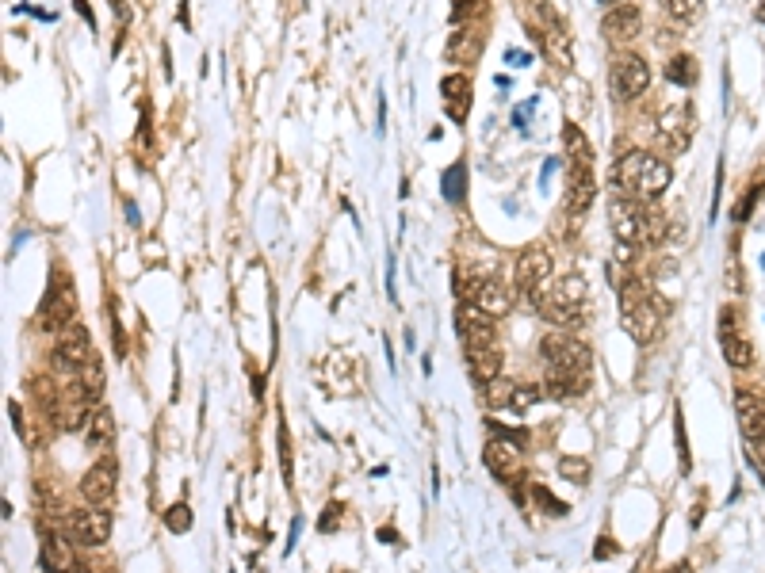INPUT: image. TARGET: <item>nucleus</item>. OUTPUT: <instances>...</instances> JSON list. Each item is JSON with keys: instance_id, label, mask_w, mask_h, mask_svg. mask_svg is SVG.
Segmentation results:
<instances>
[{"instance_id": "nucleus-1", "label": "nucleus", "mask_w": 765, "mask_h": 573, "mask_svg": "<svg viewBox=\"0 0 765 573\" xmlns=\"http://www.w3.org/2000/svg\"><path fill=\"white\" fill-rule=\"evenodd\" d=\"M612 180H616V188L624 191V195H632V199H639V203H655L658 195L670 188L674 172H670L666 161H658L655 153L632 149V153H624V157L616 161Z\"/></svg>"}, {"instance_id": "nucleus-2", "label": "nucleus", "mask_w": 765, "mask_h": 573, "mask_svg": "<svg viewBox=\"0 0 765 573\" xmlns=\"http://www.w3.org/2000/svg\"><path fill=\"white\" fill-rule=\"evenodd\" d=\"M609 226L616 241H624V245H647V241H655L662 234L655 226V214H647L643 203L624 195V191H616L609 199Z\"/></svg>"}, {"instance_id": "nucleus-3", "label": "nucleus", "mask_w": 765, "mask_h": 573, "mask_svg": "<svg viewBox=\"0 0 765 573\" xmlns=\"http://www.w3.org/2000/svg\"><path fill=\"white\" fill-rule=\"evenodd\" d=\"M620 314H624V329L635 344H651L658 333V302L647 291L639 279H624V298H620Z\"/></svg>"}, {"instance_id": "nucleus-4", "label": "nucleus", "mask_w": 765, "mask_h": 573, "mask_svg": "<svg viewBox=\"0 0 765 573\" xmlns=\"http://www.w3.org/2000/svg\"><path fill=\"white\" fill-rule=\"evenodd\" d=\"M582 298H586V283L578 276H570V279H559L555 287H547V295L540 291L532 302H540L547 321H555V325H578V321H582Z\"/></svg>"}, {"instance_id": "nucleus-5", "label": "nucleus", "mask_w": 765, "mask_h": 573, "mask_svg": "<svg viewBox=\"0 0 765 573\" xmlns=\"http://www.w3.org/2000/svg\"><path fill=\"white\" fill-rule=\"evenodd\" d=\"M647 85H651V65L643 62L639 54H620L616 62H612L609 69V88H612V96L620 100V104H628V100H639L643 92H647Z\"/></svg>"}, {"instance_id": "nucleus-6", "label": "nucleus", "mask_w": 765, "mask_h": 573, "mask_svg": "<svg viewBox=\"0 0 765 573\" xmlns=\"http://www.w3.org/2000/svg\"><path fill=\"white\" fill-rule=\"evenodd\" d=\"M540 356H544V363L551 371H590V363H593L590 348L578 337H570V333H551V337H544Z\"/></svg>"}, {"instance_id": "nucleus-7", "label": "nucleus", "mask_w": 765, "mask_h": 573, "mask_svg": "<svg viewBox=\"0 0 765 573\" xmlns=\"http://www.w3.org/2000/svg\"><path fill=\"white\" fill-rule=\"evenodd\" d=\"M96 360V352H92V337H88L85 325H69L62 329V337H58V348H54V367L58 371H66V375H81L88 363Z\"/></svg>"}, {"instance_id": "nucleus-8", "label": "nucleus", "mask_w": 765, "mask_h": 573, "mask_svg": "<svg viewBox=\"0 0 765 573\" xmlns=\"http://www.w3.org/2000/svg\"><path fill=\"white\" fill-rule=\"evenodd\" d=\"M69 539L81 543V547H104L111 539V512L104 509V505H88V509L73 512Z\"/></svg>"}, {"instance_id": "nucleus-9", "label": "nucleus", "mask_w": 765, "mask_h": 573, "mask_svg": "<svg viewBox=\"0 0 765 573\" xmlns=\"http://www.w3.org/2000/svg\"><path fill=\"white\" fill-rule=\"evenodd\" d=\"M658 142L666 146V153H685L693 142V107L674 104L658 115Z\"/></svg>"}, {"instance_id": "nucleus-10", "label": "nucleus", "mask_w": 765, "mask_h": 573, "mask_svg": "<svg viewBox=\"0 0 765 573\" xmlns=\"http://www.w3.org/2000/svg\"><path fill=\"white\" fill-rule=\"evenodd\" d=\"M73 318H77V298H73V291H69L66 279H58V283H54V287L46 291V298H43L39 325H43L46 333H62V329H69V325H73Z\"/></svg>"}, {"instance_id": "nucleus-11", "label": "nucleus", "mask_w": 765, "mask_h": 573, "mask_svg": "<svg viewBox=\"0 0 765 573\" xmlns=\"http://www.w3.org/2000/svg\"><path fill=\"white\" fill-rule=\"evenodd\" d=\"M547 279H551V253H547L544 245H528L525 253L517 256V276L513 283L525 291V295H540L547 287Z\"/></svg>"}, {"instance_id": "nucleus-12", "label": "nucleus", "mask_w": 765, "mask_h": 573, "mask_svg": "<svg viewBox=\"0 0 765 573\" xmlns=\"http://www.w3.org/2000/svg\"><path fill=\"white\" fill-rule=\"evenodd\" d=\"M456 329L467 348H490L494 344V318L479 310L475 302H463L456 310Z\"/></svg>"}, {"instance_id": "nucleus-13", "label": "nucleus", "mask_w": 765, "mask_h": 573, "mask_svg": "<svg viewBox=\"0 0 765 573\" xmlns=\"http://www.w3.org/2000/svg\"><path fill=\"white\" fill-rule=\"evenodd\" d=\"M639 31H643V16L635 4H612V12H605V20H601V35L612 46L632 43Z\"/></svg>"}, {"instance_id": "nucleus-14", "label": "nucleus", "mask_w": 765, "mask_h": 573, "mask_svg": "<svg viewBox=\"0 0 765 573\" xmlns=\"http://www.w3.org/2000/svg\"><path fill=\"white\" fill-rule=\"evenodd\" d=\"M115 486H119L115 459H100V463H92V470L81 478V497H85L88 505H104V501H111Z\"/></svg>"}, {"instance_id": "nucleus-15", "label": "nucleus", "mask_w": 765, "mask_h": 573, "mask_svg": "<svg viewBox=\"0 0 765 573\" xmlns=\"http://www.w3.org/2000/svg\"><path fill=\"white\" fill-rule=\"evenodd\" d=\"M735 417H739V432L746 444H762L765 440V398L758 394H739L735 398Z\"/></svg>"}, {"instance_id": "nucleus-16", "label": "nucleus", "mask_w": 765, "mask_h": 573, "mask_svg": "<svg viewBox=\"0 0 765 573\" xmlns=\"http://www.w3.org/2000/svg\"><path fill=\"white\" fill-rule=\"evenodd\" d=\"M482 459H486V467L494 470L498 482H513L521 474V447L513 444V440H490L486 451H482Z\"/></svg>"}, {"instance_id": "nucleus-17", "label": "nucleus", "mask_w": 765, "mask_h": 573, "mask_svg": "<svg viewBox=\"0 0 765 573\" xmlns=\"http://www.w3.org/2000/svg\"><path fill=\"white\" fill-rule=\"evenodd\" d=\"M720 348H723V360L731 363V367H750V363H754V348L739 337V329H735V310H731V306L720 314Z\"/></svg>"}, {"instance_id": "nucleus-18", "label": "nucleus", "mask_w": 765, "mask_h": 573, "mask_svg": "<svg viewBox=\"0 0 765 573\" xmlns=\"http://www.w3.org/2000/svg\"><path fill=\"white\" fill-rule=\"evenodd\" d=\"M593 195H597V180H593V165H570L567 180V211L570 214H586L593 207Z\"/></svg>"}, {"instance_id": "nucleus-19", "label": "nucleus", "mask_w": 765, "mask_h": 573, "mask_svg": "<svg viewBox=\"0 0 765 573\" xmlns=\"http://www.w3.org/2000/svg\"><path fill=\"white\" fill-rule=\"evenodd\" d=\"M479 310H486L490 318H505L513 310V287H505L502 279H482L475 298H471Z\"/></svg>"}, {"instance_id": "nucleus-20", "label": "nucleus", "mask_w": 765, "mask_h": 573, "mask_svg": "<svg viewBox=\"0 0 765 573\" xmlns=\"http://www.w3.org/2000/svg\"><path fill=\"white\" fill-rule=\"evenodd\" d=\"M43 566L50 573H81V570H73V566H77V562H73V539L58 535V531H46L43 535Z\"/></svg>"}, {"instance_id": "nucleus-21", "label": "nucleus", "mask_w": 765, "mask_h": 573, "mask_svg": "<svg viewBox=\"0 0 765 573\" xmlns=\"http://www.w3.org/2000/svg\"><path fill=\"white\" fill-rule=\"evenodd\" d=\"M467 367H471V379L479 386H490L502 375V352L490 344V348H467Z\"/></svg>"}, {"instance_id": "nucleus-22", "label": "nucleus", "mask_w": 765, "mask_h": 573, "mask_svg": "<svg viewBox=\"0 0 765 573\" xmlns=\"http://www.w3.org/2000/svg\"><path fill=\"white\" fill-rule=\"evenodd\" d=\"M590 390V371H551L547 375V394L567 402V398H578Z\"/></svg>"}, {"instance_id": "nucleus-23", "label": "nucleus", "mask_w": 765, "mask_h": 573, "mask_svg": "<svg viewBox=\"0 0 765 573\" xmlns=\"http://www.w3.org/2000/svg\"><path fill=\"white\" fill-rule=\"evenodd\" d=\"M563 146H567L570 165H593V146L578 123H563Z\"/></svg>"}, {"instance_id": "nucleus-24", "label": "nucleus", "mask_w": 765, "mask_h": 573, "mask_svg": "<svg viewBox=\"0 0 765 573\" xmlns=\"http://www.w3.org/2000/svg\"><path fill=\"white\" fill-rule=\"evenodd\" d=\"M544 50L555 65H567L570 69V39L555 20H551V27H547V35H544Z\"/></svg>"}, {"instance_id": "nucleus-25", "label": "nucleus", "mask_w": 765, "mask_h": 573, "mask_svg": "<svg viewBox=\"0 0 765 573\" xmlns=\"http://www.w3.org/2000/svg\"><path fill=\"white\" fill-rule=\"evenodd\" d=\"M111 432H115V421H111V413L104 409V405H96V409H92V417H88V444H92V447L111 444Z\"/></svg>"}, {"instance_id": "nucleus-26", "label": "nucleus", "mask_w": 765, "mask_h": 573, "mask_svg": "<svg viewBox=\"0 0 765 573\" xmlns=\"http://www.w3.org/2000/svg\"><path fill=\"white\" fill-rule=\"evenodd\" d=\"M467 92H471V81H467L463 73H452V77H444V81H440V96H444L448 104L456 107V119H463V104H467Z\"/></svg>"}, {"instance_id": "nucleus-27", "label": "nucleus", "mask_w": 765, "mask_h": 573, "mask_svg": "<svg viewBox=\"0 0 765 573\" xmlns=\"http://www.w3.org/2000/svg\"><path fill=\"white\" fill-rule=\"evenodd\" d=\"M662 8L674 23H697L700 12H704V0H662Z\"/></svg>"}, {"instance_id": "nucleus-28", "label": "nucleus", "mask_w": 765, "mask_h": 573, "mask_svg": "<svg viewBox=\"0 0 765 573\" xmlns=\"http://www.w3.org/2000/svg\"><path fill=\"white\" fill-rule=\"evenodd\" d=\"M666 77H670L674 85H697V62H693L689 54H678V58H670V65H666Z\"/></svg>"}, {"instance_id": "nucleus-29", "label": "nucleus", "mask_w": 765, "mask_h": 573, "mask_svg": "<svg viewBox=\"0 0 765 573\" xmlns=\"http://www.w3.org/2000/svg\"><path fill=\"white\" fill-rule=\"evenodd\" d=\"M559 474L574 482V486H590V463L586 459H578V455H567V459H559Z\"/></svg>"}, {"instance_id": "nucleus-30", "label": "nucleus", "mask_w": 765, "mask_h": 573, "mask_svg": "<svg viewBox=\"0 0 765 573\" xmlns=\"http://www.w3.org/2000/svg\"><path fill=\"white\" fill-rule=\"evenodd\" d=\"M540 398H544V390H540V386H509V402L505 405L521 413V409H532Z\"/></svg>"}, {"instance_id": "nucleus-31", "label": "nucleus", "mask_w": 765, "mask_h": 573, "mask_svg": "<svg viewBox=\"0 0 765 573\" xmlns=\"http://www.w3.org/2000/svg\"><path fill=\"white\" fill-rule=\"evenodd\" d=\"M77 379H81V386H85V394L92 398V402L104 394V367H100V360L88 363V367L81 371V375H77Z\"/></svg>"}, {"instance_id": "nucleus-32", "label": "nucleus", "mask_w": 765, "mask_h": 573, "mask_svg": "<svg viewBox=\"0 0 765 573\" xmlns=\"http://www.w3.org/2000/svg\"><path fill=\"white\" fill-rule=\"evenodd\" d=\"M532 501H536L544 512H551V516H567V505H559L555 493H551L547 486H532Z\"/></svg>"}, {"instance_id": "nucleus-33", "label": "nucleus", "mask_w": 765, "mask_h": 573, "mask_svg": "<svg viewBox=\"0 0 765 573\" xmlns=\"http://www.w3.org/2000/svg\"><path fill=\"white\" fill-rule=\"evenodd\" d=\"M165 524H169V531L184 535V531L192 528V509L188 505H173V509L165 512Z\"/></svg>"}, {"instance_id": "nucleus-34", "label": "nucleus", "mask_w": 765, "mask_h": 573, "mask_svg": "<svg viewBox=\"0 0 765 573\" xmlns=\"http://www.w3.org/2000/svg\"><path fill=\"white\" fill-rule=\"evenodd\" d=\"M440 188H444V195H448L452 203H459V199H463V165H456V169L448 172Z\"/></svg>"}, {"instance_id": "nucleus-35", "label": "nucleus", "mask_w": 765, "mask_h": 573, "mask_svg": "<svg viewBox=\"0 0 765 573\" xmlns=\"http://www.w3.org/2000/svg\"><path fill=\"white\" fill-rule=\"evenodd\" d=\"M337 520H341V501H333V505H329L326 516L318 520V531H326V535L329 531H337Z\"/></svg>"}, {"instance_id": "nucleus-36", "label": "nucleus", "mask_w": 765, "mask_h": 573, "mask_svg": "<svg viewBox=\"0 0 765 573\" xmlns=\"http://www.w3.org/2000/svg\"><path fill=\"white\" fill-rule=\"evenodd\" d=\"M280 463H284V478L291 482V444H287V425L280 421Z\"/></svg>"}, {"instance_id": "nucleus-37", "label": "nucleus", "mask_w": 765, "mask_h": 573, "mask_svg": "<svg viewBox=\"0 0 765 573\" xmlns=\"http://www.w3.org/2000/svg\"><path fill=\"white\" fill-rule=\"evenodd\" d=\"M8 417H12V425H16V432H20L23 440H27V444H35V440H31V432H27V425H23V409L16 402H8Z\"/></svg>"}, {"instance_id": "nucleus-38", "label": "nucleus", "mask_w": 765, "mask_h": 573, "mask_svg": "<svg viewBox=\"0 0 765 573\" xmlns=\"http://www.w3.org/2000/svg\"><path fill=\"white\" fill-rule=\"evenodd\" d=\"M479 0H452V20H463V16H471V8H475Z\"/></svg>"}, {"instance_id": "nucleus-39", "label": "nucleus", "mask_w": 765, "mask_h": 573, "mask_svg": "<svg viewBox=\"0 0 765 573\" xmlns=\"http://www.w3.org/2000/svg\"><path fill=\"white\" fill-rule=\"evenodd\" d=\"M612 551H616V547H612L609 539H601V543L593 547V554H597V558H605V554H612Z\"/></svg>"}, {"instance_id": "nucleus-40", "label": "nucleus", "mask_w": 765, "mask_h": 573, "mask_svg": "<svg viewBox=\"0 0 765 573\" xmlns=\"http://www.w3.org/2000/svg\"><path fill=\"white\" fill-rule=\"evenodd\" d=\"M754 16H758V23L765 27V4H758V12H754Z\"/></svg>"}, {"instance_id": "nucleus-41", "label": "nucleus", "mask_w": 765, "mask_h": 573, "mask_svg": "<svg viewBox=\"0 0 765 573\" xmlns=\"http://www.w3.org/2000/svg\"><path fill=\"white\" fill-rule=\"evenodd\" d=\"M674 573H693V570H689V566H678V570H674Z\"/></svg>"}]
</instances>
